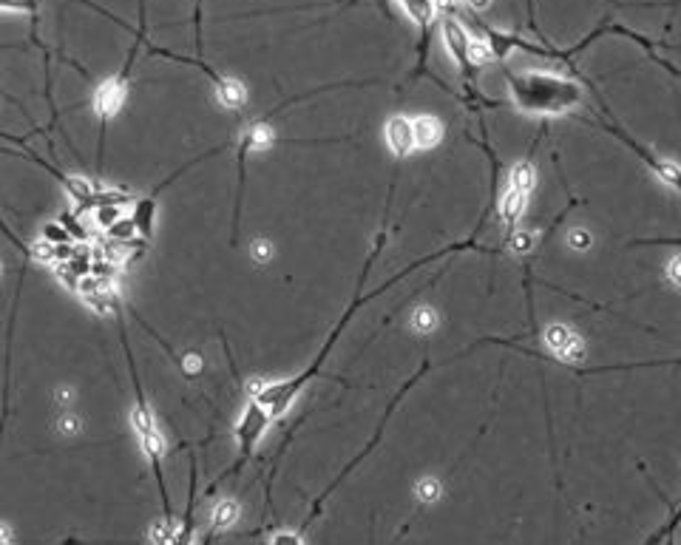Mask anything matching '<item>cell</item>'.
I'll return each instance as SVG.
<instances>
[{"mask_svg": "<svg viewBox=\"0 0 681 545\" xmlns=\"http://www.w3.org/2000/svg\"><path fill=\"white\" fill-rule=\"evenodd\" d=\"M273 142H276V131H273V125L259 120V123H253L245 131V137H242V148H239V159H245L247 151H267Z\"/></svg>", "mask_w": 681, "mask_h": 545, "instance_id": "cell-11", "label": "cell"}, {"mask_svg": "<svg viewBox=\"0 0 681 545\" xmlns=\"http://www.w3.org/2000/svg\"><path fill=\"white\" fill-rule=\"evenodd\" d=\"M525 208H528V194H523V191H514V188H508V194L500 199V219L506 222V225H517L520 219H523Z\"/></svg>", "mask_w": 681, "mask_h": 545, "instance_id": "cell-13", "label": "cell"}, {"mask_svg": "<svg viewBox=\"0 0 681 545\" xmlns=\"http://www.w3.org/2000/svg\"><path fill=\"white\" fill-rule=\"evenodd\" d=\"M123 341H125V333H123ZM123 347H125V355H128V364H131L134 392H137V404H134V409H131V429H134V435H137V443H140L142 455H145V460H148L151 472H154V477H157L159 497H162V509H165L162 517H165V520H174L171 497H168V486H165V477H162V460H165V452H168V446H165V435H162V429H159V423H157V415H154V409H151L148 398H145V392H142L140 375H137V370H134V352H131V347H128V341H125Z\"/></svg>", "mask_w": 681, "mask_h": 545, "instance_id": "cell-2", "label": "cell"}, {"mask_svg": "<svg viewBox=\"0 0 681 545\" xmlns=\"http://www.w3.org/2000/svg\"><path fill=\"white\" fill-rule=\"evenodd\" d=\"M667 282L673 284V287H681V253L673 256L670 264H667Z\"/></svg>", "mask_w": 681, "mask_h": 545, "instance_id": "cell-25", "label": "cell"}, {"mask_svg": "<svg viewBox=\"0 0 681 545\" xmlns=\"http://www.w3.org/2000/svg\"><path fill=\"white\" fill-rule=\"evenodd\" d=\"M591 245H594V236H591V230L574 228L571 233H568V247H571V250H577V253H585V250H591Z\"/></svg>", "mask_w": 681, "mask_h": 545, "instance_id": "cell-20", "label": "cell"}, {"mask_svg": "<svg viewBox=\"0 0 681 545\" xmlns=\"http://www.w3.org/2000/svg\"><path fill=\"white\" fill-rule=\"evenodd\" d=\"M398 6L403 9V15L420 29H429L437 20V12H440L437 0H398Z\"/></svg>", "mask_w": 681, "mask_h": 545, "instance_id": "cell-12", "label": "cell"}, {"mask_svg": "<svg viewBox=\"0 0 681 545\" xmlns=\"http://www.w3.org/2000/svg\"><path fill=\"white\" fill-rule=\"evenodd\" d=\"M131 63H134V54L128 57L123 69L117 71L114 77H108L103 86H97L94 97H91V111L100 117V123H108L111 117H117L123 111L125 100H128V83H131Z\"/></svg>", "mask_w": 681, "mask_h": 545, "instance_id": "cell-4", "label": "cell"}, {"mask_svg": "<svg viewBox=\"0 0 681 545\" xmlns=\"http://www.w3.org/2000/svg\"><path fill=\"white\" fill-rule=\"evenodd\" d=\"M412 128H415V151H432L443 140V123L435 114L412 117Z\"/></svg>", "mask_w": 681, "mask_h": 545, "instance_id": "cell-9", "label": "cell"}, {"mask_svg": "<svg viewBox=\"0 0 681 545\" xmlns=\"http://www.w3.org/2000/svg\"><path fill=\"white\" fill-rule=\"evenodd\" d=\"M508 182H511L514 191L531 194L534 185H537V171H534V165H531V162H517V165L511 168V174H508Z\"/></svg>", "mask_w": 681, "mask_h": 545, "instance_id": "cell-16", "label": "cell"}, {"mask_svg": "<svg viewBox=\"0 0 681 545\" xmlns=\"http://www.w3.org/2000/svg\"><path fill=\"white\" fill-rule=\"evenodd\" d=\"M0 12H12V15H35L37 0H0Z\"/></svg>", "mask_w": 681, "mask_h": 545, "instance_id": "cell-21", "label": "cell"}, {"mask_svg": "<svg viewBox=\"0 0 681 545\" xmlns=\"http://www.w3.org/2000/svg\"><path fill=\"white\" fill-rule=\"evenodd\" d=\"M239 520H242V503L233 500V497H222V500L213 506V511H210V531H213V534L227 531V528L236 526Z\"/></svg>", "mask_w": 681, "mask_h": 545, "instance_id": "cell-10", "label": "cell"}, {"mask_svg": "<svg viewBox=\"0 0 681 545\" xmlns=\"http://www.w3.org/2000/svg\"><path fill=\"white\" fill-rule=\"evenodd\" d=\"M213 91H216L219 106L227 108V111H242L247 106V86L242 80H236V77L219 74L213 80Z\"/></svg>", "mask_w": 681, "mask_h": 545, "instance_id": "cell-8", "label": "cell"}, {"mask_svg": "<svg viewBox=\"0 0 681 545\" xmlns=\"http://www.w3.org/2000/svg\"><path fill=\"white\" fill-rule=\"evenodd\" d=\"M273 242L270 239H256L253 245H250V256L256 259L259 264H267V262H273Z\"/></svg>", "mask_w": 681, "mask_h": 545, "instance_id": "cell-23", "label": "cell"}, {"mask_svg": "<svg viewBox=\"0 0 681 545\" xmlns=\"http://www.w3.org/2000/svg\"><path fill=\"white\" fill-rule=\"evenodd\" d=\"M0 276H3V262H0Z\"/></svg>", "mask_w": 681, "mask_h": 545, "instance_id": "cell-27", "label": "cell"}, {"mask_svg": "<svg viewBox=\"0 0 681 545\" xmlns=\"http://www.w3.org/2000/svg\"><path fill=\"white\" fill-rule=\"evenodd\" d=\"M179 367H182V375H188V378H196L199 372L205 370V358H202L199 352H188V355H182Z\"/></svg>", "mask_w": 681, "mask_h": 545, "instance_id": "cell-22", "label": "cell"}, {"mask_svg": "<svg viewBox=\"0 0 681 545\" xmlns=\"http://www.w3.org/2000/svg\"><path fill=\"white\" fill-rule=\"evenodd\" d=\"M508 247L514 250V253H531L534 250V233L531 230H514L511 233V239H508Z\"/></svg>", "mask_w": 681, "mask_h": 545, "instance_id": "cell-19", "label": "cell"}, {"mask_svg": "<svg viewBox=\"0 0 681 545\" xmlns=\"http://www.w3.org/2000/svg\"><path fill=\"white\" fill-rule=\"evenodd\" d=\"M440 37H443V46H446L449 57L457 63V69L463 71V74H469L472 69H477L472 60L474 35L466 29L463 20L457 18V15H452V12H446V15L440 18Z\"/></svg>", "mask_w": 681, "mask_h": 545, "instance_id": "cell-5", "label": "cell"}, {"mask_svg": "<svg viewBox=\"0 0 681 545\" xmlns=\"http://www.w3.org/2000/svg\"><path fill=\"white\" fill-rule=\"evenodd\" d=\"M545 347L554 352V358L565 361V364H579L585 358V338L568 327V324H548L545 327Z\"/></svg>", "mask_w": 681, "mask_h": 545, "instance_id": "cell-6", "label": "cell"}, {"mask_svg": "<svg viewBox=\"0 0 681 545\" xmlns=\"http://www.w3.org/2000/svg\"><path fill=\"white\" fill-rule=\"evenodd\" d=\"M506 80L511 100L525 114L557 117V114H568L579 108L585 100L582 88L574 80L551 74V71H523V74L506 71Z\"/></svg>", "mask_w": 681, "mask_h": 545, "instance_id": "cell-1", "label": "cell"}, {"mask_svg": "<svg viewBox=\"0 0 681 545\" xmlns=\"http://www.w3.org/2000/svg\"><path fill=\"white\" fill-rule=\"evenodd\" d=\"M105 236H108V242H117V245H131V242H137L140 239V228H137V222H134V216H128L125 213L123 219H117L111 228L105 230Z\"/></svg>", "mask_w": 681, "mask_h": 545, "instance_id": "cell-15", "label": "cell"}, {"mask_svg": "<svg viewBox=\"0 0 681 545\" xmlns=\"http://www.w3.org/2000/svg\"><path fill=\"white\" fill-rule=\"evenodd\" d=\"M386 148L398 159L415 154V128H412V117L406 114H392L384 125Z\"/></svg>", "mask_w": 681, "mask_h": 545, "instance_id": "cell-7", "label": "cell"}, {"mask_svg": "<svg viewBox=\"0 0 681 545\" xmlns=\"http://www.w3.org/2000/svg\"><path fill=\"white\" fill-rule=\"evenodd\" d=\"M270 423H273V418L264 412L262 406L256 404V401H250V404L242 409V415H239V421H236V426H233V438H236V449H239V458H236V463L227 469L225 475H222V480L225 477H233L242 466H245L247 460L253 458V452H256V446L262 443L264 432L270 429Z\"/></svg>", "mask_w": 681, "mask_h": 545, "instance_id": "cell-3", "label": "cell"}, {"mask_svg": "<svg viewBox=\"0 0 681 545\" xmlns=\"http://www.w3.org/2000/svg\"><path fill=\"white\" fill-rule=\"evenodd\" d=\"M415 497L420 500V506L437 503L443 497V483L437 477H420L418 483H415Z\"/></svg>", "mask_w": 681, "mask_h": 545, "instance_id": "cell-17", "label": "cell"}, {"mask_svg": "<svg viewBox=\"0 0 681 545\" xmlns=\"http://www.w3.org/2000/svg\"><path fill=\"white\" fill-rule=\"evenodd\" d=\"M270 545H304L301 540V531H290V528H281L270 537Z\"/></svg>", "mask_w": 681, "mask_h": 545, "instance_id": "cell-24", "label": "cell"}, {"mask_svg": "<svg viewBox=\"0 0 681 545\" xmlns=\"http://www.w3.org/2000/svg\"><path fill=\"white\" fill-rule=\"evenodd\" d=\"M57 432L60 435H80L83 432V418L74 412V409H60V418H57Z\"/></svg>", "mask_w": 681, "mask_h": 545, "instance_id": "cell-18", "label": "cell"}, {"mask_svg": "<svg viewBox=\"0 0 681 545\" xmlns=\"http://www.w3.org/2000/svg\"><path fill=\"white\" fill-rule=\"evenodd\" d=\"M437 324H440V316H437L435 307H429V304H418V307L409 313V327L418 335L435 333Z\"/></svg>", "mask_w": 681, "mask_h": 545, "instance_id": "cell-14", "label": "cell"}, {"mask_svg": "<svg viewBox=\"0 0 681 545\" xmlns=\"http://www.w3.org/2000/svg\"><path fill=\"white\" fill-rule=\"evenodd\" d=\"M0 545H12V540H9V531H6V528H0Z\"/></svg>", "mask_w": 681, "mask_h": 545, "instance_id": "cell-26", "label": "cell"}]
</instances>
